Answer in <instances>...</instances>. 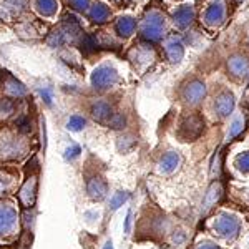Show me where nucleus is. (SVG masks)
<instances>
[{"label": "nucleus", "mask_w": 249, "mask_h": 249, "mask_svg": "<svg viewBox=\"0 0 249 249\" xmlns=\"http://www.w3.org/2000/svg\"><path fill=\"white\" fill-rule=\"evenodd\" d=\"M204 128V122L199 115L193 113L181 122V128H179V135L183 136L186 142H193L195 138H198L201 135Z\"/></svg>", "instance_id": "nucleus-3"}, {"label": "nucleus", "mask_w": 249, "mask_h": 249, "mask_svg": "<svg viewBox=\"0 0 249 249\" xmlns=\"http://www.w3.org/2000/svg\"><path fill=\"white\" fill-rule=\"evenodd\" d=\"M211 175H219V155H216V158L213 160V168Z\"/></svg>", "instance_id": "nucleus-23"}, {"label": "nucleus", "mask_w": 249, "mask_h": 249, "mask_svg": "<svg viewBox=\"0 0 249 249\" xmlns=\"http://www.w3.org/2000/svg\"><path fill=\"white\" fill-rule=\"evenodd\" d=\"M111 124H113V128H122L124 124V118L123 115H116L113 120H111Z\"/></svg>", "instance_id": "nucleus-22"}, {"label": "nucleus", "mask_w": 249, "mask_h": 249, "mask_svg": "<svg viewBox=\"0 0 249 249\" xmlns=\"http://www.w3.org/2000/svg\"><path fill=\"white\" fill-rule=\"evenodd\" d=\"M228 68H230V71L234 77H244L249 71V62L243 55H234L228 62Z\"/></svg>", "instance_id": "nucleus-8"}, {"label": "nucleus", "mask_w": 249, "mask_h": 249, "mask_svg": "<svg viewBox=\"0 0 249 249\" xmlns=\"http://www.w3.org/2000/svg\"><path fill=\"white\" fill-rule=\"evenodd\" d=\"M243 130H244V120L241 118V116H238V118H236L234 122L231 123L230 130H228V135H226V140L236 138V136H238Z\"/></svg>", "instance_id": "nucleus-16"}, {"label": "nucleus", "mask_w": 249, "mask_h": 249, "mask_svg": "<svg viewBox=\"0 0 249 249\" xmlns=\"http://www.w3.org/2000/svg\"><path fill=\"white\" fill-rule=\"evenodd\" d=\"M181 163V158H179L178 153H168L164 155L161 158V161H160V170L163 173H173L178 168V164Z\"/></svg>", "instance_id": "nucleus-12"}, {"label": "nucleus", "mask_w": 249, "mask_h": 249, "mask_svg": "<svg viewBox=\"0 0 249 249\" xmlns=\"http://www.w3.org/2000/svg\"><path fill=\"white\" fill-rule=\"evenodd\" d=\"M221 196H223V188H221V184L219 183H213L211 188L206 193V196H204V203H203L204 211H210L211 208L219 201Z\"/></svg>", "instance_id": "nucleus-11"}, {"label": "nucleus", "mask_w": 249, "mask_h": 249, "mask_svg": "<svg viewBox=\"0 0 249 249\" xmlns=\"http://www.w3.org/2000/svg\"><path fill=\"white\" fill-rule=\"evenodd\" d=\"M198 249H221L219 246H216V244H211V243H204V244H201Z\"/></svg>", "instance_id": "nucleus-24"}, {"label": "nucleus", "mask_w": 249, "mask_h": 249, "mask_svg": "<svg viewBox=\"0 0 249 249\" xmlns=\"http://www.w3.org/2000/svg\"><path fill=\"white\" fill-rule=\"evenodd\" d=\"M116 80V71L111 70V68H100L98 71H95V77H93V82L95 85L98 88H105V87H110Z\"/></svg>", "instance_id": "nucleus-9"}, {"label": "nucleus", "mask_w": 249, "mask_h": 249, "mask_svg": "<svg viewBox=\"0 0 249 249\" xmlns=\"http://www.w3.org/2000/svg\"><path fill=\"white\" fill-rule=\"evenodd\" d=\"M108 15H110V10H108L105 5H102V3H96V5L93 7V10H91V18L98 23L105 22V20L108 18Z\"/></svg>", "instance_id": "nucleus-15"}, {"label": "nucleus", "mask_w": 249, "mask_h": 249, "mask_svg": "<svg viewBox=\"0 0 249 249\" xmlns=\"http://www.w3.org/2000/svg\"><path fill=\"white\" fill-rule=\"evenodd\" d=\"M83 124H85V120L80 118V116H73V118L68 122V128H71V130H80Z\"/></svg>", "instance_id": "nucleus-20"}, {"label": "nucleus", "mask_w": 249, "mask_h": 249, "mask_svg": "<svg viewBox=\"0 0 249 249\" xmlns=\"http://www.w3.org/2000/svg\"><path fill=\"white\" fill-rule=\"evenodd\" d=\"M166 53H168V57H170V60H171L173 63L181 62L184 50H183L181 42H179V40L176 38V37H173V38H170L166 42Z\"/></svg>", "instance_id": "nucleus-10"}, {"label": "nucleus", "mask_w": 249, "mask_h": 249, "mask_svg": "<svg viewBox=\"0 0 249 249\" xmlns=\"http://www.w3.org/2000/svg\"><path fill=\"white\" fill-rule=\"evenodd\" d=\"M130 224H131V211L128 213V218H126V224H124V231H130Z\"/></svg>", "instance_id": "nucleus-25"}, {"label": "nucleus", "mask_w": 249, "mask_h": 249, "mask_svg": "<svg viewBox=\"0 0 249 249\" xmlns=\"http://www.w3.org/2000/svg\"><path fill=\"white\" fill-rule=\"evenodd\" d=\"M105 249H113V248H111V243H107V248Z\"/></svg>", "instance_id": "nucleus-26"}, {"label": "nucleus", "mask_w": 249, "mask_h": 249, "mask_svg": "<svg viewBox=\"0 0 249 249\" xmlns=\"http://www.w3.org/2000/svg\"><path fill=\"white\" fill-rule=\"evenodd\" d=\"M0 78H2V73H0Z\"/></svg>", "instance_id": "nucleus-27"}, {"label": "nucleus", "mask_w": 249, "mask_h": 249, "mask_svg": "<svg viewBox=\"0 0 249 249\" xmlns=\"http://www.w3.org/2000/svg\"><path fill=\"white\" fill-rule=\"evenodd\" d=\"M173 18H175V25L178 29H186L195 20V10H193L191 5H181L173 14Z\"/></svg>", "instance_id": "nucleus-6"}, {"label": "nucleus", "mask_w": 249, "mask_h": 249, "mask_svg": "<svg viewBox=\"0 0 249 249\" xmlns=\"http://www.w3.org/2000/svg\"><path fill=\"white\" fill-rule=\"evenodd\" d=\"M224 15H226V10H224L223 3H213V5L208 7L206 14H204V22L210 27H216L224 20Z\"/></svg>", "instance_id": "nucleus-7"}, {"label": "nucleus", "mask_w": 249, "mask_h": 249, "mask_svg": "<svg viewBox=\"0 0 249 249\" xmlns=\"http://www.w3.org/2000/svg\"><path fill=\"white\" fill-rule=\"evenodd\" d=\"M70 5L77 10H85L88 7V0H70Z\"/></svg>", "instance_id": "nucleus-21"}, {"label": "nucleus", "mask_w": 249, "mask_h": 249, "mask_svg": "<svg viewBox=\"0 0 249 249\" xmlns=\"http://www.w3.org/2000/svg\"><path fill=\"white\" fill-rule=\"evenodd\" d=\"M234 96L230 91H223L216 96V102H214V107H216V111L219 113V116H230L234 110Z\"/></svg>", "instance_id": "nucleus-5"}, {"label": "nucleus", "mask_w": 249, "mask_h": 249, "mask_svg": "<svg viewBox=\"0 0 249 249\" xmlns=\"http://www.w3.org/2000/svg\"><path fill=\"white\" fill-rule=\"evenodd\" d=\"M35 7H37V10L42 15H52V14H55V10H57L55 0H37V2H35Z\"/></svg>", "instance_id": "nucleus-14"}, {"label": "nucleus", "mask_w": 249, "mask_h": 249, "mask_svg": "<svg viewBox=\"0 0 249 249\" xmlns=\"http://www.w3.org/2000/svg\"><path fill=\"white\" fill-rule=\"evenodd\" d=\"M93 115H95V118H98L100 122H103V120H107L111 116V110L107 103H98V105L93 108Z\"/></svg>", "instance_id": "nucleus-17"}, {"label": "nucleus", "mask_w": 249, "mask_h": 249, "mask_svg": "<svg viewBox=\"0 0 249 249\" xmlns=\"http://www.w3.org/2000/svg\"><path fill=\"white\" fill-rule=\"evenodd\" d=\"M126 199H128V193H122V191H120L118 195H116L115 198H113V201H111V208L116 210V208H120V204H123L124 201H126Z\"/></svg>", "instance_id": "nucleus-19"}, {"label": "nucleus", "mask_w": 249, "mask_h": 249, "mask_svg": "<svg viewBox=\"0 0 249 249\" xmlns=\"http://www.w3.org/2000/svg\"><path fill=\"white\" fill-rule=\"evenodd\" d=\"M204 95H206V87H204V83L199 82V80H193V82L188 83L183 90L184 102L191 103V105H196V103L201 102L204 98Z\"/></svg>", "instance_id": "nucleus-4"}, {"label": "nucleus", "mask_w": 249, "mask_h": 249, "mask_svg": "<svg viewBox=\"0 0 249 249\" xmlns=\"http://www.w3.org/2000/svg\"><path fill=\"white\" fill-rule=\"evenodd\" d=\"M234 164L241 173H249V151H244V153L236 156Z\"/></svg>", "instance_id": "nucleus-18"}, {"label": "nucleus", "mask_w": 249, "mask_h": 249, "mask_svg": "<svg viewBox=\"0 0 249 249\" xmlns=\"http://www.w3.org/2000/svg\"><path fill=\"white\" fill-rule=\"evenodd\" d=\"M135 29H136V22L131 17H122L118 20V23H116V30H118V34L123 35V37L131 35Z\"/></svg>", "instance_id": "nucleus-13"}, {"label": "nucleus", "mask_w": 249, "mask_h": 249, "mask_svg": "<svg viewBox=\"0 0 249 249\" xmlns=\"http://www.w3.org/2000/svg\"><path fill=\"white\" fill-rule=\"evenodd\" d=\"M214 231L224 239H234L241 231V221L231 213H221L214 221Z\"/></svg>", "instance_id": "nucleus-1"}, {"label": "nucleus", "mask_w": 249, "mask_h": 249, "mask_svg": "<svg viewBox=\"0 0 249 249\" xmlns=\"http://www.w3.org/2000/svg\"><path fill=\"white\" fill-rule=\"evenodd\" d=\"M163 30H164V22L161 15L158 12L148 14L143 22V37L150 40V42H158L163 35Z\"/></svg>", "instance_id": "nucleus-2"}]
</instances>
